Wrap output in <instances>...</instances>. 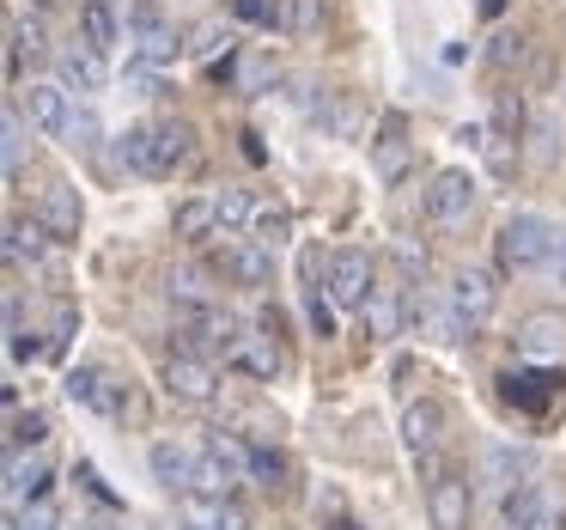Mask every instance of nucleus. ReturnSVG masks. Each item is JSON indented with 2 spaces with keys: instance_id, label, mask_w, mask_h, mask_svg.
Segmentation results:
<instances>
[{
  "instance_id": "19",
  "label": "nucleus",
  "mask_w": 566,
  "mask_h": 530,
  "mask_svg": "<svg viewBox=\"0 0 566 530\" xmlns=\"http://www.w3.org/2000/svg\"><path fill=\"white\" fill-rule=\"evenodd\" d=\"M366 335L371 342H396L402 335V287H378L366 299Z\"/></svg>"
},
{
  "instance_id": "35",
  "label": "nucleus",
  "mask_w": 566,
  "mask_h": 530,
  "mask_svg": "<svg viewBox=\"0 0 566 530\" xmlns=\"http://www.w3.org/2000/svg\"><path fill=\"white\" fill-rule=\"evenodd\" d=\"M171 293H184L189 305L201 311V305H208V274H201V269H177L171 274Z\"/></svg>"
},
{
  "instance_id": "42",
  "label": "nucleus",
  "mask_w": 566,
  "mask_h": 530,
  "mask_svg": "<svg viewBox=\"0 0 566 530\" xmlns=\"http://www.w3.org/2000/svg\"><path fill=\"white\" fill-rule=\"evenodd\" d=\"M43 433H50V420H43V415H19L13 420V451H19V445H43Z\"/></svg>"
},
{
  "instance_id": "47",
  "label": "nucleus",
  "mask_w": 566,
  "mask_h": 530,
  "mask_svg": "<svg viewBox=\"0 0 566 530\" xmlns=\"http://www.w3.org/2000/svg\"><path fill=\"white\" fill-rule=\"evenodd\" d=\"M19 530H62V524H55L50 512H31V524H19Z\"/></svg>"
},
{
  "instance_id": "23",
  "label": "nucleus",
  "mask_w": 566,
  "mask_h": 530,
  "mask_svg": "<svg viewBox=\"0 0 566 530\" xmlns=\"http://www.w3.org/2000/svg\"><path fill=\"white\" fill-rule=\"evenodd\" d=\"M80 38H86L92 50H111L116 43V13L104 0H86V7H80Z\"/></svg>"
},
{
  "instance_id": "8",
  "label": "nucleus",
  "mask_w": 566,
  "mask_h": 530,
  "mask_svg": "<svg viewBox=\"0 0 566 530\" xmlns=\"http://www.w3.org/2000/svg\"><path fill=\"white\" fill-rule=\"evenodd\" d=\"M165 391H171L177 403H213L220 372H213L201 354H171V360H165Z\"/></svg>"
},
{
  "instance_id": "17",
  "label": "nucleus",
  "mask_w": 566,
  "mask_h": 530,
  "mask_svg": "<svg viewBox=\"0 0 566 530\" xmlns=\"http://www.w3.org/2000/svg\"><path fill=\"white\" fill-rule=\"evenodd\" d=\"M38 220L50 226L62 245H67V238H80V196L67 184H50V189H43V201H38Z\"/></svg>"
},
{
  "instance_id": "5",
  "label": "nucleus",
  "mask_w": 566,
  "mask_h": 530,
  "mask_svg": "<svg viewBox=\"0 0 566 530\" xmlns=\"http://www.w3.org/2000/svg\"><path fill=\"white\" fill-rule=\"evenodd\" d=\"M427 518H432V530H469V518H475V488H469L463 476H439L427 488Z\"/></svg>"
},
{
  "instance_id": "29",
  "label": "nucleus",
  "mask_w": 566,
  "mask_h": 530,
  "mask_svg": "<svg viewBox=\"0 0 566 530\" xmlns=\"http://www.w3.org/2000/svg\"><path fill=\"white\" fill-rule=\"evenodd\" d=\"M25 50H31V55L50 50V38H43V19H13V50H7V67H13V74H19V62H25Z\"/></svg>"
},
{
  "instance_id": "1",
  "label": "nucleus",
  "mask_w": 566,
  "mask_h": 530,
  "mask_svg": "<svg viewBox=\"0 0 566 530\" xmlns=\"http://www.w3.org/2000/svg\"><path fill=\"white\" fill-rule=\"evenodd\" d=\"M500 269L505 274H530V269H542V262L554 257V232H548V220L542 214H512V220L500 226Z\"/></svg>"
},
{
  "instance_id": "39",
  "label": "nucleus",
  "mask_w": 566,
  "mask_h": 530,
  "mask_svg": "<svg viewBox=\"0 0 566 530\" xmlns=\"http://www.w3.org/2000/svg\"><path fill=\"white\" fill-rule=\"evenodd\" d=\"M305 311H311V330H317V335H335V311H342L335 299L311 293V299H305Z\"/></svg>"
},
{
  "instance_id": "3",
  "label": "nucleus",
  "mask_w": 566,
  "mask_h": 530,
  "mask_svg": "<svg viewBox=\"0 0 566 530\" xmlns=\"http://www.w3.org/2000/svg\"><path fill=\"white\" fill-rule=\"evenodd\" d=\"M244 464H250V451L213 439L208 451H196V488L189 493H201V500H232V488L244 481Z\"/></svg>"
},
{
  "instance_id": "4",
  "label": "nucleus",
  "mask_w": 566,
  "mask_h": 530,
  "mask_svg": "<svg viewBox=\"0 0 566 530\" xmlns=\"http://www.w3.org/2000/svg\"><path fill=\"white\" fill-rule=\"evenodd\" d=\"M19 111L31 116L38 135H67V123H74V104H67L62 80H31V86H19Z\"/></svg>"
},
{
  "instance_id": "40",
  "label": "nucleus",
  "mask_w": 566,
  "mask_h": 530,
  "mask_svg": "<svg viewBox=\"0 0 566 530\" xmlns=\"http://www.w3.org/2000/svg\"><path fill=\"white\" fill-rule=\"evenodd\" d=\"M67 141H74V147H98V116H92V111H74V123H67Z\"/></svg>"
},
{
  "instance_id": "44",
  "label": "nucleus",
  "mask_w": 566,
  "mask_h": 530,
  "mask_svg": "<svg viewBox=\"0 0 566 530\" xmlns=\"http://www.w3.org/2000/svg\"><path fill=\"white\" fill-rule=\"evenodd\" d=\"M536 165H554V123H536V147H530Z\"/></svg>"
},
{
  "instance_id": "25",
  "label": "nucleus",
  "mask_w": 566,
  "mask_h": 530,
  "mask_svg": "<svg viewBox=\"0 0 566 530\" xmlns=\"http://www.w3.org/2000/svg\"><path fill=\"white\" fill-rule=\"evenodd\" d=\"M159 153H165V172L196 159V128L189 123H159Z\"/></svg>"
},
{
  "instance_id": "38",
  "label": "nucleus",
  "mask_w": 566,
  "mask_h": 530,
  "mask_svg": "<svg viewBox=\"0 0 566 530\" xmlns=\"http://www.w3.org/2000/svg\"><path fill=\"white\" fill-rule=\"evenodd\" d=\"M481 147H488V165H493L500 177H512V172H517V141H500V135H488Z\"/></svg>"
},
{
  "instance_id": "31",
  "label": "nucleus",
  "mask_w": 566,
  "mask_h": 530,
  "mask_svg": "<svg viewBox=\"0 0 566 530\" xmlns=\"http://www.w3.org/2000/svg\"><path fill=\"white\" fill-rule=\"evenodd\" d=\"M213 208H220V238L232 232V226L256 220V201H250V189H220V196H213Z\"/></svg>"
},
{
  "instance_id": "16",
  "label": "nucleus",
  "mask_w": 566,
  "mask_h": 530,
  "mask_svg": "<svg viewBox=\"0 0 566 530\" xmlns=\"http://www.w3.org/2000/svg\"><path fill=\"white\" fill-rule=\"evenodd\" d=\"M123 165L140 177H171L165 172V153H159V123H140L123 135Z\"/></svg>"
},
{
  "instance_id": "20",
  "label": "nucleus",
  "mask_w": 566,
  "mask_h": 530,
  "mask_svg": "<svg viewBox=\"0 0 566 530\" xmlns=\"http://www.w3.org/2000/svg\"><path fill=\"white\" fill-rule=\"evenodd\" d=\"M177 50H184V43H177L171 25H153V31H135V38H128V62H140V67H171Z\"/></svg>"
},
{
  "instance_id": "6",
  "label": "nucleus",
  "mask_w": 566,
  "mask_h": 530,
  "mask_svg": "<svg viewBox=\"0 0 566 530\" xmlns=\"http://www.w3.org/2000/svg\"><path fill=\"white\" fill-rule=\"evenodd\" d=\"M469 208H475V177L457 172V165L432 177V189H427V220L457 226V220H469Z\"/></svg>"
},
{
  "instance_id": "28",
  "label": "nucleus",
  "mask_w": 566,
  "mask_h": 530,
  "mask_svg": "<svg viewBox=\"0 0 566 530\" xmlns=\"http://www.w3.org/2000/svg\"><path fill=\"white\" fill-rule=\"evenodd\" d=\"M524 123H530V116H524V98H517V92H500V98H493V128H488V135L517 141V135H524Z\"/></svg>"
},
{
  "instance_id": "15",
  "label": "nucleus",
  "mask_w": 566,
  "mask_h": 530,
  "mask_svg": "<svg viewBox=\"0 0 566 530\" xmlns=\"http://www.w3.org/2000/svg\"><path fill=\"white\" fill-rule=\"evenodd\" d=\"M147 464H153V476H159V488H171V493H189V488H196V451H184V445L159 439V445L147 451Z\"/></svg>"
},
{
  "instance_id": "30",
  "label": "nucleus",
  "mask_w": 566,
  "mask_h": 530,
  "mask_svg": "<svg viewBox=\"0 0 566 530\" xmlns=\"http://www.w3.org/2000/svg\"><path fill=\"white\" fill-rule=\"evenodd\" d=\"M317 25H323V0H281V31L311 38Z\"/></svg>"
},
{
  "instance_id": "45",
  "label": "nucleus",
  "mask_w": 566,
  "mask_h": 530,
  "mask_svg": "<svg viewBox=\"0 0 566 530\" xmlns=\"http://www.w3.org/2000/svg\"><path fill=\"white\" fill-rule=\"evenodd\" d=\"M396 262H402L408 274H420V269H427V250H415V245H396Z\"/></svg>"
},
{
  "instance_id": "22",
  "label": "nucleus",
  "mask_w": 566,
  "mask_h": 530,
  "mask_svg": "<svg viewBox=\"0 0 566 530\" xmlns=\"http://www.w3.org/2000/svg\"><path fill=\"white\" fill-rule=\"evenodd\" d=\"M220 232V208H213V201H184V208H177V238H184V245H201V238H213Z\"/></svg>"
},
{
  "instance_id": "11",
  "label": "nucleus",
  "mask_w": 566,
  "mask_h": 530,
  "mask_svg": "<svg viewBox=\"0 0 566 530\" xmlns=\"http://www.w3.org/2000/svg\"><path fill=\"white\" fill-rule=\"evenodd\" d=\"M238 342H244V335H238V323L226 318V311H213V305H201L196 318L177 330V347H184V354H201V347H226V354H232Z\"/></svg>"
},
{
  "instance_id": "33",
  "label": "nucleus",
  "mask_w": 566,
  "mask_h": 530,
  "mask_svg": "<svg viewBox=\"0 0 566 530\" xmlns=\"http://www.w3.org/2000/svg\"><path fill=\"white\" fill-rule=\"evenodd\" d=\"M232 55V31H226V25H201L196 31V43H189V55H201V62H213V55Z\"/></svg>"
},
{
  "instance_id": "36",
  "label": "nucleus",
  "mask_w": 566,
  "mask_h": 530,
  "mask_svg": "<svg viewBox=\"0 0 566 530\" xmlns=\"http://www.w3.org/2000/svg\"><path fill=\"white\" fill-rule=\"evenodd\" d=\"M359 116H366V111H359V98H354V92H347V98H342V104H335V111H329V128H335V135H342V141H354V135H359Z\"/></svg>"
},
{
  "instance_id": "37",
  "label": "nucleus",
  "mask_w": 566,
  "mask_h": 530,
  "mask_svg": "<svg viewBox=\"0 0 566 530\" xmlns=\"http://www.w3.org/2000/svg\"><path fill=\"white\" fill-rule=\"evenodd\" d=\"M250 476H256L262 488H281V476H286V457H274V451H250Z\"/></svg>"
},
{
  "instance_id": "27",
  "label": "nucleus",
  "mask_w": 566,
  "mask_h": 530,
  "mask_svg": "<svg viewBox=\"0 0 566 530\" xmlns=\"http://www.w3.org/2000/svg\"><path fill=\"white\" fill-rule=\"evenodd\" d=\"M286 238H293V208H281V201H269V208H256V245L281 250Z\"/></svg>"
},
{
  "instance_id": "48",
  "label": "nucleus",
  "mask_w": 566,
  "mask_h": 530,
  "mask_svg": "<svg viewBox=\"0 0 566 530\" xmlns=\"http://www.w3.org/2000/svg\"><path fill=\"white\" fill-rule=\"evenodd\" d=\"M177 530H196V524H189V518H184V524H177Z\"/></svg>"
},
{
  "instance_id": "18",
  "label": "nucleus",
  "mask_w": 566,
  "mask_h": 530,
  "mask_svg": "<svg viewBox=\"0 0 566 530\" xmlns=\"http://www.w3.org/2000/svg\"><path fill=\"white\" fill-rule=\"evenodd\" d=\"M43 493H50V464H43V457H7V500L13 506H25V500H43Z\"/></svg>"
},
{
  "instance_id": "32",
  "label": "nucleus",
  "mask_w": 566,
  "mask_h": 530,
  "mask_svg": "<svg viewBox=\"0 0 566 530\" xmlns=\"http://www.w3.org/2000/svg\"><path fill=\"white\" fill-rule=\"evenodd\" d=\"M67 396H74V403H86V408H116V403H111V391H104V378H98L92 366L67 372Z\"/></svg>"
},
{
  "instance_id": "10",
  "label": "nucleus",
  "mask_w": 566,
  "mask_h": 530,
  "mask_svg": "<svg viewBox=\"0 0 566 530\" xmlns=\"http://www.w3.org/2000/svg\"><path fill=\"white\" fill-rule=\"evenodd\" d=\"M493 305H500V287H493L488 269H457L451 274V311H463L475 330L493 318Z\"/></svg>"
},
{
  "instance_id": "9",
  "label": "nucleus",
  "mask_w": 566,
  "mask_h": 530,
  "mask_svg": "<svg viewBox=\"0 0 566 530\" xmlns=\"http://www.w3.org/2000/svg\"><path fill=\"white\" fill-rule=\"evenodd\" d=\"M220 274L256 293V287H269V281H274V250H269V245H256V238H238V245H226V250H220Z\"/></svg>"
},
{
  "instance_id": "26",
  "label": "nucleus",
  "mask_w": 566,
  "mask_h": 530,
  "mask_svg": "<svg viewBox=\"0 0 566 530\" xmlns=\"http://www.w3.org/2000/svg\"><path fill=\"white\" fill-rule=\"evenodd\" d=\"M226 360H232V366H244V372H262V378H274V372H281V354H274V335H262V342H238Z\"/></svg>"
},
{
  "instance_id": "34",
  "label": "nucleus",
  "mask_w": 566,
  "mask_h": 530,
  "mask_svg": "<svg viewBox=\"0 0 566 530\" xmlns=\"http://www.w3.org/2000/svg\"><path fill=\"white\" fill-rule=\"evenodd\" d=\"M19 159H25V111H7V172L19 177Z\"/></svg>"
},
{
  "instance_id": "41",
  "label": "nucleus",
  "mask_w": 566,
  "mask_h": 530,
  "mask_svg": "<svg viewBox=\"0 0 566 530\" xmlns=\"http://www.w3.org/2000/svg\"><path fill=\"white\" fill-rule=\"evenodd\" d=\"M517 55H524V38H512V31H500V38H493V50H488V62H493V67H512Z\"/></svg>"
},
{
  "instance_id": "13",
  "label": "nucleus",
  "mask_w": 566,
  "mask_h": 530,
  "mask_svg": "<svg viewBox=\"0 0 566 530\" xmlns=\"http://www.w3.org/2000/svg\"><path fill=\"white\" fill-rule=\"evenodd\" d=\"M439 439H444V403H432V396L408 403V408H402V445H408V451L427 457Z\"/></svg>"
},
{
  "instance_id": "7",
  "label": "nucleus",
  "mask_w": 566,
  "mask_h": 530,
  "mask_svg": "<svg viewBox=\"0 0 566 530\" xmlns=\"http://www.w3.org/2000/svg\"><path fill=\"white\" fill-rule=\"evenodd\" d=\"M408 165H415V141H408V123H402V116H384L378 141H371V172H378V184H402Z\"/></svg>"
},
{
  "instance_id": "24",
  "label": "nucleus",
  "mask_w": 566,
  "mask_h": 530,
  "mask_svg": "<svg viewBox=\"0 0 566 530\" xmlns=\"http://www.w3.org/2000/svg\"><path fill=\"white\" fill-rule=\"evenodd\" d=\"M542 500H548V493H542V481H517V488H505V524L524 530L530 518L542 512Z\"/></svg>"
},
{
  "instance_id": "21",
  "label": "nucleus",
  "mask_w": 566,
  "mask_h": 530,
  "mask_svg": "<svg viewBox=\"0 0 566 530\" xmlns=\"http://www.w3.org/2000/svg\"><path fill=\"white\" fill-rule=\"evenodd\" d=\"M50 238H55V232L38 220V214H31V220L19 214V220H7V257H13V262H43Z\"/></svg>"
},
{
  "instance_id": "43",
  "label": "nucleus",
  "mask_w": 566,
  "mask_h": 530,
  "mask_svg": "<svg viewBox=\"0 0 566 530\" xmlns=\"http://www.w3.org/2000/svg\"><path fill=\"white\" fill-rule=\"evenodd\" d=\"M524 530H566V506H560V500H542V512L530 518Z\"/></svg>"
},
{
  "instance_id": "12",
  "label": "nucleus",
  "mask_w": 566,
  "mask_h": 530,
  "mask_svg": "<svg viewBox=\"0 0 566 530\" xmlns=\"http://www.w3.org/2000/svg\"><path fill=\"white\" fill-rule=\"evenodd\" d=\"M517 354H530V360L566 354V318L560 311H530V318L517 323Z\"/></svg>"
},
{
  "instance_id": "14",
  "label": "nucleus",
  "mask_w": 566,
  "mask_h": 530,
  "mask_svg": "<svg viewBox=\"0 0 566 530\" xmlns=\"http://www.w3.org/2000/svg\"><path fill=\"white\" fill-rule=\"evenodd\" d=\"M104 50H92V43H67L62 50V86L67 92H104Z\"/></svg>"
},
{
  "instance_id": "2",
  "label": "nucleus",
  "mask_w": 566,
  "mask_h": 530,
  "mask_svg": "<svg viewBox=\"0 0 566 530\" xmlns=\"http://www.w3.org/2000/svg\"><path fill=\"white\" fill-rule=\"evenodd\" d=\"M323 287H329V299L342 311H366V299L378 293V262H371V250H335Z\"/></svg>"
},
{
  "instance_id": "46",
  "label": "nucleus",
  "mask_w": 566,
  "mask_h": 530,
  "mask_svg": "<svg viewBox=\"0 0 566 530\" xmlns=\"http://www.w3.org/2000/svg\"><path fill=\"white\" fill-rule=\"evenodd\" d=\"M548 262H554V274H560V287H566V238H554V257Z\"/></svg>"
}]
</instances>
